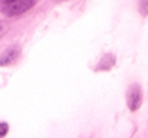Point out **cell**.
<instances>
[{
	"mask_svg": "<svg viewBox=\"0 0 148 138\" xmlns=\"http://www.w3.org/2000/svg\"><path fill=\"white\" fill-rule=\"evenodd\" d=\"M139 12L142 16H148V0H139Z\"/></svg>",
	"mask_w": 148,
	"mask_h": 138,
	"instance_id": "obj_5",
	"label": "cell"
},
{
	"mask_svg": "<svg viewBox=\"0 0 148 138\" xmlns=\"http://www.w3.org/2000/svg\"><path fill=\"white\" fill-rule=\"evenodd\" d=\"M2 28H3V26H2V25H0V31H2Z\"/></svg>",
	"mask_w": 148,
	"mask_h": 138,
	"instance_id": "obj_8",
	"label": "cell"
},
{
	"mask_svg": "<svg viewBox=\"0 0 148 138\" xmlns=\"http://www.w3.org/2000/svg\"><path fill=\"white\" fill-rule=\"evenodd\" d=\"M113 64H115V55H105L102 57L97 65V70H109V68H112Z\"/></svg>",
	"mask_w": 148,
	"mask_h": 138,
	"instance_id": "obj_4",
	"label": "cell"
},
{
	"mask_svg": "<svg viewBox=\"0 0 148 138\" xmlns=\"http://www.w3.org/2000/svg\"><path fill=\"white\" fill-rule=\"evenodd\" d=\"M126 105L131 112H136L142 105V87L138 83H132L126 92Z\"/></svg>",
	"mask_w": 148,
	"mask_h": 138,
	"instance_id": "obj_2",
	"label": "cell"
},
{
	"mask_svg": "<svg viewBox=\"0 0 148 138\" xmlns=\"http://www.w3.org/2000/svg\"><path fill=\"white\" fill-rule=\"evenodd\" d=\"M35 5H36V0H18V2H13L10 5L3 6L2 8V12L6 16L13 18V16L23 15L25 12H28L29 9H32Z\"/></svg>",
	"mask_w": 148,
	"mask_h": 138,
	"instance_id": "obj_1",
	"label": "cell"
},
{
	"mask_svg": "<svg viewBox=\"0 0 148 138\" xmlns=\"http://www.w3.org/2000/svg\"><path fill=\"white\" fill-rule=\"evenodd\" d=\"M19 54H21V49L18 47H10V48L5 49L0 54V67H6V65L13 64L18 60Z\"/></svg>",
	"mask_w": 148,
	"mask_h": 138,
	"instance_id": "obj_3",
	"label": "cell"
},
{
	"mask_svg": "<svg viewBox=\"0 0 148 138\" xmlns=\"http://www.w3.org/2000/svg\"><path fill=\"white\" fill-rule=\"evenodd\" d=\"M13 2H18V0H0V3H2L3 6H6V5H10V3H13Z\"/></svg>",
	"mask_w": 148,
	"mask_h": 138,
	"instance_id": "obj_7",
	"label": "cell"
},
{
	"mask_svg": "<svg viewBox=\"0 0 148 138\" xmlns=\"http://www.w3.org/2000/svg\"><path fill=\"white\" fill-rule=\"evenodd\" d=\"M9 132V125L6 122H0V138H5Z\"/></svg>",
	"mask_w": 148,
	"mask_h": 138,
	"instance_id": "obj_6",
	"label": "cell"
}]
</instances>
